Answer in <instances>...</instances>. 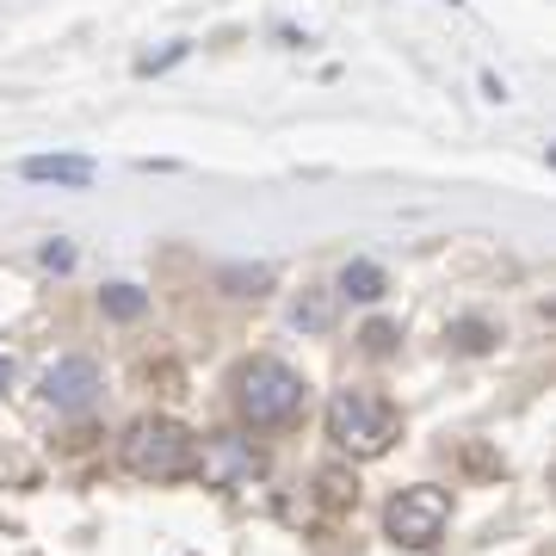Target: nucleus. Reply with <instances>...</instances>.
Instances as JSON below:
<instances>
[{
    "label": "nucleus",
    "mask_w": 556,
    "mask_h": 556,
    "mask_svg": "<svg viewBox=\"0 0 556 556\" xmlns=\"http://www.w3.org/2000/svg\"><path fill=\"white\" fill-rule=\"evenodd\" d=\"M236 408H241L248 427H285V420L303 408V378L285 358L260 353L236 371Z\"/></svg>",
    "instance_id": "1"
},
{
    "label": "nucleus",
    "mask_w": 556,
    "mask_h": 556,
    "mask_svg": "<svg viewBox=\"0 0 556 556\" xmlns=\"http://www.w3.org/2000/svg\"><path fill=\"white\" fill-rule=\"evenodd\" d=\"M124 464H130L137 477H149V482H174V477H186V470L199 464V439L167 415H142L137 427L124 433Z\"/></svg>",
    "instance_id": "2"
},
{
    "label": "nucleus",
    "mask_w": 556,
    "mask_h": 556,
    "mask_svg": "<svg viewBox=\"0 0 556 556\" xmlns=\"http://www.w3.org/2000/svg\"><path fill=\"white\" fill-rule=\"evenodd\" d=\"M328 439L353 457H378L396 439V408L378 390H334V402H328Z\"/></svg>",
    "instance_id": "3"
},
{
    "label": "nucleus",
    "mask_w": 556,
    "mask_h": 556,
    "mask_svg": "<svg viewBox=\"0 0 556 556\" xmlns=\"http://www.w3.org/2000/svg\"><path fill=\"white\" fill-rule=\"evenodd\" d=\"M445 519H452V501H445V489H402L390 507H383V532L396 538V544H408V551H427V544H439V532H445Z\"/></svg>",
    "instance_id": "4"
},
{
    "label": "nucleus",
    "mask_w": 556,
    "mask_h": 556,
    "mask_svg": "<svg viewBox=\"0 0 556 556\" xmlns=\"http://www.w3.org/2000/svg\"><path fill=\"white\" fill-rule=\"evenodd\" d=\"M100 365L93 358H80V353H68V358H56L50 371H43V402L56 408V415H80V408H93L100 402Z\"/></svg>",
    "instance_id": "5"
},
{
    "label": "nucleus",
    "mask_w": 556,
    "mask_h": 556,
    "mask_svg": "<svg viewBox=\"0 0 556 556\" xmlns=\"http://www.w3.org/2000/svg\"><path fill=\"white\" fill-rule=\"evenodd\" d=\"M25 179H56V186H93V161L87 155H31L20 161Z\"/></svg>",
    "instance_id": "6"
},
{
    "label": "nucleus",
    "mask_w": 556,
    "mask_h": 556,
    "mask_svg": "<svg viewBox=\"0 0 556 556\" xmlns=\"http://www.w3.org/2000/svg\"><path fill=\"white\" fill-rule=\"evenodd\" d=\"M383 291H390V278H383V266H378V260H346V266H340V285H334V298L378 303Z\"/></svg>",
    "instance_id": "7"
},
{
    "label": "nucleus",
    "mask_w": 556,
    "mask_h": 556,
    "mask_svg": "<svg viewBox=\"0 0 556 556\" xmlns=\"http://www.w3.org/2000/svg\"><path fill=\"white\" fill-rule=\"evenodd\" d=\"M291 328H303V334H328L334 328V291H303L298 303H291Z\"/></svg>",
    "instance_id": "8"
},
{
    "label": "nucleus",
    "mask_w": 556,
    "mask_h": 556,
    "mask_svg": "<svg viewBox=\"0 0 556 556\" xmlns=\"http://www.w3.org/2000/svg\"><path fill=\"white\" fill-rule=\"evenodd\" d=\"M100 309H105L112 321H137L142 309H149V298H142L137 285H105V291H100Z\"/></svg>",
    "instance_id": "9"
},
{
    "label": "nucleus",
    "mask_w": 556,
    "mask_h": 556,
    "mask_svg": "<svg viewBox=\"0 0 556 556\" xmlns=\"http://www.w3.org/2000/svg\"><path fill=\"white\" fill-rule=\"evenodd\" d=\"M452 340L464 346V353H482V346H489V328H482V321H457Z\"/></svg>",
    "instance_id": "10"
},
{
    "label": "nucleus",
    "mask_w": 556,
    "mask_h": 556,
    "mask_svg": "<svg viewBox=\"0 0 556 556\" xmlns=\"http://www.w3.org/2000/svg\"><path fill=\"white\" fill-rule=\"evenodd\" d=\"M358 340H365V353H390V346H396V328H390V321H371V328H365V334H358Z\"/></svg>",
    "instance_id": "11"
},
{
    "label": "nucleus",
    "mask_w": 556,
    "mask_h": 556,
    "mask_svg": "<svg viewBox=\"0 0 556 556\" xmlns=\"http://www.w3.org/2000/svg\"><path fill=\"white\" fill-rule=\"evenodd\" d=\"M43 266H75V248H62V241H50V248H43Z\"/></svg>",
    "instance_id": "12"
},
{
    "label": "nucleus",
    "mask_w": 556,
    "mask_h": 556,
    "mask_svg": "<svg viewBox=\"0 0 556 556\" xmlns=\"http://www.w3.org/2000/svg\"><path fill=\"white\" fill-rule=\"evenodd\" d=\"M7 390H13V358L0 353V396H7Z\"/></svg>",
    "instance_id": "13"
}]
</instances>
